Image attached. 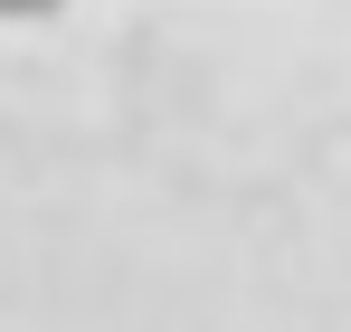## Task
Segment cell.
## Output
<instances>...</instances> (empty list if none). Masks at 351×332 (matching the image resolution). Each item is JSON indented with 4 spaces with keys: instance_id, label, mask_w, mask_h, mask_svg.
<instances>
[{
    "instance_id": "obj_1",
    "label": "cell",
    "mask_w": 351,
    "mask_h": 332,
    "mask_svg": "<svg viewBox=\"0 0 351 332\" xmlns=\"http://www.w3.org/2000/svg\"><path fill=\"white\" fill-rule=\"evenodd\" d=\"M66 0H0V19H58Z\"/></svg>"
}]
</instances>
